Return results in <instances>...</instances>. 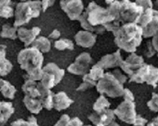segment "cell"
Returning a JSON list of instances; mask_svg holds the SVG:
<instances>
[{"label":"cell","instance_id":"5b68a950","mask_svg":"<svg viewBox=\"0 0 158 126\" xmlns=\"http://www.w3.org/2000/svg\"><path fill=\"white\" fill-rule=\"evenodd\" d=\"M41 11L40 0H29L18 3L14 12L15 20L14 26L18 27L28 24L32 19L40 16Z\"/></svg>","mask_w":158,"mask_h":126},{"label":"cell","instance_id":"74e56055","mask_svg":"<svg viewBox=\"0 0 158 126\" xmlns=\"http://www.w3.org/2000/svg\"><path fill=\"white\" fill-rule=\"evenodd\" d=\"M148 123V120L141 115H137L135 121L133 126H145Z\"/></svg>","mask_w":158,"mask_h":126},{"label":"cell","instance_id":"ee69618b","mask_svg":"<svg viewBox=\"0 0 158 126\" xmlns=\"http://www.w3.org/2000/svg\"><path fill=\"white\" fill-rule=\"evenodd\" d=\"M108 126H120V125L119 124H118L117 123L114 122V121H113L112 123H111Z\"/></svg>","mask_w":158,"mask_h":126},{"label":"cell","instance_id":"7402d4cb","mask_svg":"<svg viewBox=\"0 0 158 126\" xmlns=\"http://www.w3.org/2000/svg\"><path fill=\"white\" fill-rule=\"evenodd\" d=\"M23 103L27 110L33 114H38L43 109L40 100L37 98H32L25 95Z\"/></svg>","mask_w":158,"mask_h":126},{"label":"cell","instance_id":"4dcf8cb0","mask_svg":"<svg viewBox=\"0 0 158 126\" xmlns=\"http://www.w3.org/2000/svg\"><path fill=\"white\" fill-rule=\"evenodd\" d=\"M104 74V69L97 64L92 67L88 73L89 77L95 81H98L102 79Z\"/></svg>","mask_w":158,"mask_h":126},{"label":"cell","instance_id":"7dc6e473","mask_svg":"<svg viewBox=\"0 0 158 126\" xmlns=\"http://www.w3.org/2000/svg\"><path fill=\"white\" fill-rule=\"evenodd\" d=\"M21 1H22V2H24V1H26L27 0H20Z\"/></svg>","mask_w":158,"mask_h":126},{"label":"cell","instance_id":"9c48e42d","mask_svg":"<svg viewBox=\"0 0 158 126\" xmlns=\"http://www.w3.org/2000/svg\"><path fill=\"white\" fill-rule=\"evenodd\" d=\"M113 112L120 120L128 124H133L137 116L134 101L124 100Z\"/></svg>","mask_w":158,"mask_h":126},{"label":"cell","instance_id":"e0dca14e","mask_svg":"<svg viewBox=\"0 0 158 126\" xmlns=\"http://www.w3.org/2000/svg\"><path fill=\"white\" fill-rule=\"evenodd\" d=\"M38 88L40 93V100L43 108L48 110H50L53 108V96L54 93L50 90L44 88L41 82L37 84Z\"/></svg>","mask_w":158,"mask_h":126},{"label":"cell","instance_id":"83f0119b","mask_svg":"<svg viewBox=\"0 0 158 126\" xmlns=\"http://www.w3.org/2000/svg\"><path fill=\"white\" fill-rule=\"evenodd\" d=\"M17 30L18 29L16 27L12 26L8 24H6L2 26L0 36L2 38H7L14 40L18 37Z\"/></svg>","mask_w":158,"mask_h":126},{"label":"cell","instance_id":"f546056e","mask_svg":"<svg viewBox=\"0 0 158 126\" xmlns=\"http://www.w3.org/2000/svg\"><path fill=\"white\" fill-rule=\"evenodd\" d=\"M82 80H83V82L77 89V91H85L89 89L92 88L94 86H96L97 84L96 81H95L89 77L88 73L84 75Z\"/></svg>","mask_w":158,"mask_h":126},{"label":"cell","instance_id":"c3c4849f","mask_svg":"<svg viewBox=\"0 0 158 126\" xmlns=\"http://www.w3.org/2000/svg\"><path fill=\"white\" fill-rule=\"evenodd\" d=\"M90 126V125H87V126Z\"/></svg>","mask_w":158,"mask_h":126},{"label":"cell","instance_id":"d590c367","mask_svg":"<svg viewBox=\"0 0 158 126\" xmlns=\"http://www.w3.org/2000/svg\"><path fill=\"white\" fill-rule=\"evenodd\" d=\"M70 120V117L68 115L64 114L54 126H67Z\"/></svg>","mask_w":158,"mask_h":126},{"label":"cell","instance_id":"f35d334b","mask_svg":"<svg viewBox=\"0 0 158 126\" xmlns=\"http://www.w3.org/2000/svg\"><path fill=\"white\" fill-rule=\"evenodd\" d=\"M157 51L153 47L151 42H148L147 44V49L145 53V55L147 57H152L153 56Z\"/></svg>","mask_w":158,"mask_h":126},{"label":"cell","instance_id":"7a4b0ae2","mask_svg":"<svg viewBox=\"0 0 158 126\" xmlns=\"http://www.w3.org/2000/svg\"><path fill=\"white\" fill-rule=\"evenodd\" d=\"M81 27L87 31L102 34L106 31L105 26L112 22L114 18L104 9L95 2L89 3L85 11L78 19Z\"/></svg>","mask_w":158,"mask_h":126},{"label":"cell","instance_id":"b9f144b4","mask_svg":"<svg viewBox=\"0 0 158 126\" xmlns=\"http://www.w3.org/2000/svg\"><path fill=\"white\" fill-rule=\"evenodd\" d=\"M67 126H83V122L78 117H74L70 118Z\"/></svg>","mask_w":158,"mask_h":126},{"label":"cell","instance_id":"ac0fdd59","mask_svg":"<svg viewBox=\"0 0 158 126\" xmlns=\"http://www.w3.org/2000/svg\"><path fill=\"white\" fill-rule=\"evenodd\" d=\"M73 103L64 92H60L53 96V108L58 111L67 109Z\"/></svg>","mask_w":158,"mask_h":126},{"label":"cell","instance_id":"4316f807","mask_svg":"<svg viewBox=\"0 0 158 126\" xmlns=\"http://www.w3.org/2000/svg\"><path fill=\"white\" fill-rule=\"evenodd\" d=\"M158 17H156L149 24L142 29V37L148 38L156 35L158 30Z\"/></svg>","mask_w":158,"mask_h":126},{"label":"cell","instance_id":"e575fe53","mask_svg":"<svg viewBox=\"0 0 158 126\" xmlns=\"http://www.w3.org/2000/svg\"><path fill=\"white\" fill-rule=\"evenodd\" d=\"M135 2L139 6L142 7L143 10L153 7L152 0H136Z\"/></svg>","mask_w":158,"mask_h":126},{"label":"cell","instance_id":"277c9868","mask_svg":"<svg viewBox=\"0 0 158 126\" xmlns=\"http://www.w3.org/2000/svg\"><path fill=\"white\" fill-rule=\"evenodd\" d=\"M113 33L116 45L127 53H135L142 42V28L135 23L122 25Z\"/></svg>","mask_w":158,"mask_h":126},{"label":"cell","instance_id":"f1b7e54d","mask_svg":"<svg viewBox=\"0 0 158 126\" xmlns=\"http://www.w3.org/2000/svg\"><path fill=\"white\" fill-rule=\"evenodd\" d=\"M110 106V102L103 95H101L95 101L93 106V109L95 112H99L106 109H109Z\"/></svg>","mask_w":158,"mask_h":126},{"label":"cell","instance_id":"5bb4252c","mask_svg":"<svg viewBox=\"0 0 158 126\" xmlns=\"http://www.w3.org/2000/svg\"><path fill=\"white\" fill-rule=\"evenodd\" d=\"M41 32L40 28L34 27L31 29H27L24 27H20L17 30V36L20 41L24 44L26 47L32 45L33 41Z\"/></svg>","mask_w":158,"mask_h":126},{"label":"cell","instance_id":"6da1fadb","mask_svg":"<svg viewBox=\"0 0 158 126\" xmlns=\"http://www.w3.org/2000/svg\"><path fill=\"white\" fill-rule=\"evenodd\" d=\"M107 9L114 18V21L105 26L104 28L106 30L113 33L122 25L128 23L137 24L143 12L142 7L130 0H114Z\"/></svg>","mask_w":158,"mask_h":126},{"label":"cell","instance_id":"4fadbf2b","mask_svg":"<svg viewBox=\"0 0 158 126\" xmlns=\"http://www.w3.org/2000/svg\"><path fill=\"white\" fill-rule=\"evenodd\" d=\"M143 63L144 59L142 56H138L135 53H132L126 61H123L120 67L124 72L130 77Z\"/></svg>","mask_w":158,"mask_h":126},{"label":"cell","instance_id":"d4e9b609","mask_svg":"<svg viewBox=\"0 0 158 126\" xmlns=\"http://www.w3.org/2000/svg\"><path fill=\"white\" fill-rule=\"evenodd\" d=\"M0 92L4 97L12 100L15 97L16 89L8 81L0 79Z\"/></svg>","mask_w":158,"mask_h":126},{"label":"cell","instance_id":"1f68e13d","mask_svg":"<svg viewBox=\"0 0 158 126\" xmlns=\"http://www.w3.org/2000/svg\"><path fill=\"white\" fill-rule=\"evenodd\" d=\"M55 48L59 51H64L65 49L73 50L74 49V44L69 39H61L55 42Z\"/></svg>","mask_w":158,"mask_h":126},{"label":"cell","instance_id":"7bdbcfd3","mask_svg":"<svg viewBox=\"0 0 158 126\" xmlns=\"http://www.w3.org/2000/svg\"><path fill=\"white\" fill-rule=\"evenodd\" d=\"M61 36V33L58 30H54L52 32L49 36L48 37L52 39H58Z\"/></svg>","mask_w":158,"mask_h":126},{"label":"cell","instance_id":"836d02e7","mask_svg":"<svg viewBox=\"0 0 158 126\" xmlns=\"http://www.w3.org/2000/svg\"><path fill=\"white\" fill-rule=\"evenodd\" d=\"M147 106L150 110L157 112L158 110V94L155 93H153L152 99L147 102Z\"/></svg>","mask_w":158,"mask_h":126},{"label":"cell","instance_id":"603a6c76","mask_svg":"<svg viewBox=\"0 0 158 126\" xmlns=\"http://www.w3.org/2000/svg\"><path fill=\"white\" fill-rule=\"evenodd\" d=\"M158 17V11L153 8L143 10L142 15L139 18L137 24H138L142 29L149 24L154 19Z\"/></svg>","mask_w":158,"mask_h":126},{"label":"cell","instance_id":"484cf974","mask_svg":"<svg viewBox=\"0 0 158 126\" xmlns=\"http://www.w3.org/2000/svg\"><path fill=\"white\" fill-rule=\"evenodd\" d=\"M32 47L36 48L42 53H46L51 49V42L49 39L44 37L40 36L33 41L32 44Z\"/></svg>","mask_w":158,"mask_h":126},{"label":"cell","instance_id":"d6a6232c","mask_svg":"<svg viewBox=\"0 0 158 126\" xmlns=\"http://www.w3.org/2000/svg\"><path fill=\"white\" fill-rule=\"evenodd\" d=\"M12 126H40L38 124L36 118L31 116L28 118V120L26 121L23 119H19L11 123Z\"/></svg>","mask_w":158,"mask_h":126},{"label":"cell","instance_id":"3957f363","mask_svg":"<svg viewBox=\"0 0 158 126\" xmlns=\"http://www.w3.org/2000/svg\"><path fill=\"white\" fill-rule=\"evenodd\" d=\"M18 63L22 69L27 73L25 79L40 81L43 74L42 66L44 61L43 53L36 48H26L22 49L17 57Z\"/></svg>","mask_w":158,"mask_h":126},{"label":"cell","instance_id":"cb8c5ba5","mask_svg":"<svg viewBox=\"0 0 158 126\" xmlns=\"http://www.w3.org/2000/svg\"><path fill=\"white\" fill-rule=\"evenodd\" d=\"M14 15V2L11 0H0V17L9 19Z\"/></svg>","mask_w":158,"mask_h":126},{"label":"cell","instance_id":"bcb514c9","mask_svg":"<svg viewBox=\"0 0 158 126\" xmlns=\"http://www.w3.org/2000/svg\"><path fill=\"white\" fill-rule=\"evenodd\" d=\"M114 0H106V2L107 3V4H110L113 1H114Z\"/></svg>","mask_w":158,"mask_h":126},{"label":"cell","instance_id":"30bf717a","mask_svg":"<svg viewBox=\"0 0 158 126\" xmlns=\"http://www.w3.org/2000/svg\"><path fill=\"white\" fill-rule=\"evenodd\" d=\"M92 62L91 56L88 53H82L75 59L67 68V71L73 74L84 76L89 71L90 65Z\"/></svg>","mask_w":158,"mask_h":126},{"label":"cell","instance_id":"8d00e7d4","mask_svg":"<svg viewBox=\"0 0 158 126\" xmlns=\"http://www.w3.org/2000/svg\"><path fill=\"white\" fill-rule=\"evenodd\" d=\"M117 79H118L123 84L125 83L126 81L127 80V77L126 76L123 74L119 69H116L114 71H113L112 73H111Z\"/></svg>","mask_w":158,"mask_h":126},{"label":"cell","instance_id":"d6986e66","mask_svg":"<svg viewBox=\"0 0 158 126\" xmlns=\"http://www.w3.org/2000/svg\"><path fill=\"white\" fill-rule=\"evenodd\" d=\"M6 45H0V76L2 77L8 75L13 68V65L6 58Z\"/></svg>","mask_w":158,"mask_h":126},{"label":"cell","instance_id":"2e32d148","mask_svg":"<svg viewBox=\"0 0 158 126\" xmlns=\"http://www.w3.org/2000/svg\"><path fill=\"white\" fill-rule=\"evenodd\" d=\"M75 40L78 45L83 48H92L96 43V35L89 31H79L75 36Z\"/></svg>","mask_w":158,"mask_h":126},{"label":"cell","instance_id":"ba28073f","mask_svg":"<svg viewBox=\"0 0 158 126\" xmlns=\"http://www.w3.org/2000/svg\"><path fill=\"white\" fill-rule=\"evenodd\" d=\"M43 69V74L40 80L42 85L48 89H51L62 80L65 71L61 69L56 64L49 63Z\"/></svg>","mask_w":158,"mask_h":126},{"label":"cell","instance_id":"8fae6325","mask_svg":"<svg viewBox=\"0 0 158 126\" xmlns=\"http://www.w3.org/2000/svg\"><path fill=\"white\" fill-rule=\"evenodd\" d=\"M60 6L71 20H78L84 10L82 0H61Z\"/></svg>","mask_w":158,"mask_h":126},{"label":"cell","instance_id":"7c38bea8","mask_svg":"<svg viewBox=\"0 0 158 126\" xmlns=\"http://www.w3.org/2000/svg\"><path fill=\"white\" fill-rule=\"evenodd\" d=\"M116 116L113 110L109 109L94 112L88 116V119L95 126H108L114 121Z\"/></svg>","mask_w":158,"mask_h":126},{"label":"cell","instance_id":"ab89813d","mask_svg":"<svg viewBox=\"0 0 158 126\" xmlns=\"http://www.w3.org/2000/svg\"><path fill=\"white\" fill-rule=\"evenodd\" d=\"M123 96H124V100L130 101H134L135 100V96L133 95V94L128 88H124Z\"/></svg>","mask_w":158,"mask_h":126},{"label":"cell","instance_id":"ffe728a7","mask_svg":"<svg viewBox=\"0 0 158 126\" xmlns=\"http://www.w3.org/2000/svg\"><path fill=\"white\" fill-rule=\"evenodd\" d=\"M14 112L15 109L11 102L0 101V123H6Z\"/></svg>","mask_w":158,"mask_h":126},{"label":"cell","instance_id":"8992f818","mask_svg":"<svg viewBox=\"0 0 158 126\" xmlns=\"http://www.w3.org/2000/svg\"><path fill=\"white\" fill-rule=\"evenodd\" d=\"M97 83V91L101 95L106 94L111 98L121 96L124 93V86L111 73H106Z\"/></svg>","mask_w":158,"mask_h":126},{"label":"cell","instance_id":"44dd1931","mask_svg":"<svg viewBox=\"0 0 158 126\" xmlns=\"http://www.w3.org/2000/svg\"><path fill=\"white\" fill-rule=\"evenodd\" d=\"M38 83L29 79H26L24 84L22 86V90L27 96L39 99L40 93L37 86Z\"/></svg>","mask_w":158,"mask_h":126},{"label":"cell","instance_id":"f6af8a7d","mask_svg":"<svg viewBox=\"0 0 158 126\" xmlns=\"http://www.w3.org/2000/svg\"><path fill=\"white\" fill-rule=\"evenodd\" d=\"M147 126H156L155 125V124L152 121V122H151V123H149L148 124H147Z\"/></svg>","mask_w":158,"mask_h":126},{"label":"cell","instance_id":"9a60e30c","mask_svg":"<svg viewBox=\"0 0 158 126\" xmlns=\"http://www.w3.org/2000/svg\"><path fill=\"white\" fill-rule=\"evenodd\" d=\"M123 61V60L121 56L120 50L118 49L113 54L104 56L96 64L104 69L113 68L116 66L120 67Z\"/></svg>","mask_w":158,"mask_h":126},{"label":"cell","instance_id":"52a82bcc","mask_svg":"<svg viewBox=\"0 0 158 126\" xmlns=\"http://www.w3.org/2000/svg\"><path fill=\"white\" fill-rule=\"evenodd\" d=\"M158 79V68L152 65L143 63L130 77L129 82H135L141 84L145 82L147 85L156 88Z\"/></svg>","mask_w":158,"mask_h":126},{"label":"cell","instance_id":"60d3db41","mask_svg":"<svg viewBox=\"0 0 158 126\" xmlns=\"http://www.w3.org/2000/svg\"><path fill=\"white\" fill-rule=\"evenodd\" d=\"M56 0H42L41 5H42V10L44 12L46 11L48 7L52 6L55 3Z\"/></svg>","mask_w":158,"mask_h":126}]
</instances>
